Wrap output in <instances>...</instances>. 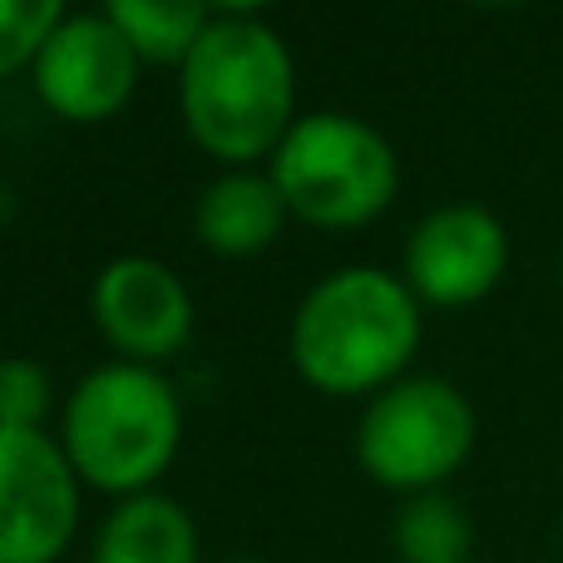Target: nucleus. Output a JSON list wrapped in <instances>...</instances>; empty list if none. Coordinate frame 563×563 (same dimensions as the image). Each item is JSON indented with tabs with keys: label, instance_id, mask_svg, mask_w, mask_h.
Returning a JSON list of instances; mask_svg holds the SVG:
<instances>
[{
	"label": "nucleus",
	"instance_id": "0eeeda50",
	"mask_svg": "<svg viewBox=\"0 0 563 563\" xmlns=\"http://www.w3.org/2000/svg\"><path fill=\"white\" fill-rule=\"evenodd\" d=\"M139 65L144 59L104 10H79V15L65 10V20L49 30L45 49L30 65V79H35L40 104L55 119L104 124L134 99Z\"/></svg>",
	"mask_w": 563,
	"mask_h": 563
},
{
	"label": "nucleus",
	"instance_id": "ddd939ff",
	"mask_svg": "<svg viewBox=\"0 0 563 563\" xmlns=\"http://www.w3.org/2000/svg\"><path fill=\"white\" fill-rule=\"evenodd\" d=\"M390 534H396L400 563H470V549H475V529H470L465 509L440 489L410 495Z\"/></svg>",
	"mask_w": 563,
	"mask_h": 563
},
{
	"label": "nucleus",
	"instance_id": "4468645a",
	"mask_svg": "<svg viewBox=\"0 0 563 563\" xmlns=\"http://www.w3.org/2000/svg\"><path fill=\"white\" fill-rule=\"evenodd\" d=\"M59 20H65V5L55 0H0V79L35 65Z\"/></svg>",
	"mask_w": 563,
	"mask_h": 563
},
{
	"label": "nucleus",
	"instance_id": "6e6552de",
	"mask_svg": "<svg viewBox=\"0 0 563 563\" xmlns=\"http://www.w3.org/2000/svg\"><path fill=\"white\" fill-rule=\"evenodd\" d=\"M89 317L99 336L134 366H158L194 336V297L158 257H114L99 267L89 287Z\"/></svg>",
	"mask_w": 563,
	"mask_h": 563
},
{
	"label": "nucleus",
	"instance_id": "f8f14e48",
	"mask_svg": "<svg viewBox=\"0 0 563 563\" xmlns=\"http://www.w3.org/2000/svg\"><path fill=\"white\" fill-rule=\"evenodd\" d=\"M104 15L134 45L139 59L184 65L194 55V45L203 40V30L213 25L218 10L198 5V0H109Z\"/></svg>",
	"mask_w": 563,
	"mask_h": 563
},
{
	"label": "nucleus",
	"instance_id": "9b49d317",
	"mask_svg": "<svg viewBox=\"0 0 563 563\" xmlns=\"http://www.w3.org/2000/svg\"><path fill=\"white\" fill-rule=\"evenodd\" d=\"M95 563H198V525L178 499L134 495L99 525Z\"/></svg>",
	"mask_w": 563,
	"mask_h": 563
},
{
	"label": "nucleus",
	"instance_id": "dca6fc26",
	"mask_svg": "<svg viewBox=\"0 0 563 563\" xmlns=\"http://www.w3.org/2000/svg\"><path fill=\"white\" fill-rule=\"evenodd\" d=\"M228 563H257V559H228Z\"/></svg>",
	"mask_w": 563,
	"mask_h": 563
},
{
	"label": "nucleus",
	"instance_id": "9d476101",
	"mask_svg": "<svg viewBox=\"0 0 563 563\" xmlns=\"http://www.w3.org/2000/svg\"><path fill=\"white\" fill-rule=\"evenodd\" d=\"M287 203H282L273 174L257 168H228L223 178L198 194L194 208V233L213 257H257L282 238L287 223Z\"/></svg>",
	"mask_w": 563,
	"mask_h": 563
},
{
	"label": "nucleus",
	"instance_id": "f03ea898",
	"mask_svg": "<svg viewBox=\"0 0 563 563\" xmlns=\"http://www.w3.org/2000/svg\"><path fill=\"white\" fill-rule=\"evenodd\" d=\"M420 346V297L380 267H341L301 297L287 331L297 376L321 396H380Z\"/></svg>",
	"mask_w": 563,
	"mask_h": 563
},
{
	"label": "nucleus",
	"instance_id": "39448f33",
	"mask_svg": "<svg viewBox=\"0 0 563 563\" xmlns=\"http://www.w3.org/2000/svg\"><path fill=\"white\" fill-rule=\"evenodd\" d=\"M479 420L465 390L440 376H400L356 426V460L376 485L400 495H435L475 455Z\"/></svg>",
	"mask_w": 563,
	"mask_h": 563
},
{
	"label": "nucleus",
	"instance_id": "20e7f679",
	"mask_svg": "<svg viewBox=\"0 0 563 563\" xmlns=\"http://www.w3.org/2000/svg\"><path fill=\"white\" fill-rule=\"evenodd\" d=\"M273 184L291 218L327 233L366 228L396 203L400 164L376 124L336 109L301 114L273 154Z\"/></svg>",
	"mask_w": 563,
	"mask_h": 563
},
{
	"label": "nucleus",
	"instance_id": "423d86ee",
	"mask_svg": "<svg viewBox=\"0 0 563 563\" xmlns=\"http://www.w3.org/2000/svg\"><path fill=\"white\" fill-rule=\"evenodd\" d=\"M79 525V475L45 430L0 426V563H59Z\"/></svg>",
	"mask_w": 563,
	"mask_h": 563
},
{
	"label": "nucleus",
	"instance_id": "1a4fd4ad",
	"mask_svg": "<svg viewBox=\"0 0 563 563\" xmlns=\"http://www.w3.org/2000/svg\"><path fill=\"white\" fill-rule=\"evenodd\" d=\"M509 233L489 208L445 203L406 243V287L430 307H475L505 282Z\"/></svg>",
	"mask_w": 563,
	"mask_h": 563
},
{
	"label": "nucleus",
	"instance_id": "2eb2a0df",
	"mask_svg": "<svg viewBox=\"0 0 563 563\" xmlns=\"http://www.w3.org/2000/svg\"><path fill=\"white\" fill-rule=\"evenodd\" d=\"M49 376L40 361L5 356L0 361V426L5 430H40L49 416Z\"/></svg>",
	"mask_w": 563,
	"mask_h": 563
},
{
	"label": "nucleus",
	"instance_id": "7ed1b4c3",
	"mask_svg": "<svg viewBox=\"0 0 563 563\" xmlns=\"http://www.w3.org/2000/svg\"><path fill=\"white\" fill-rule=\"evenodd\" d=\"M184 440L178 390L158 376V366L109 361L89 371L59 416V445L75 465L79 485L134 499L148 495L154 479L174 465Z\"/></svg>",
	"mask_w": 563,
	"mask_h": 563
},
{
	"label": "nucleus",
	"instance_id": "f257e3e1",
	"mask_svg": "<svg viewBox=\"0 0 563 563\" xmlns=\"http://www.w3.org/2000/svg\"><path fill=\"white\" fill-rule=\"evenodd\" d=\"M178 114L208 158L253 168L273 158L297 124L291 49L253 10H218L213 25L178 65Z\"/></svg>",
	"mask_w": 563,
	"mask_h": 563
}]
</instances>
